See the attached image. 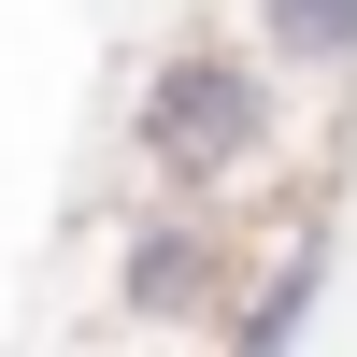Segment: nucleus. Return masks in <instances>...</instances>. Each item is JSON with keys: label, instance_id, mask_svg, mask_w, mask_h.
<instances>
[{"label": "nucleus", "instance_id": "nucleus-1", "mask_svg": "<svg viewBox=\"0 0 357 357\" xmlns=\"http://www.w3.org/2000/svg\"><path fill=\"white\" fill-rule=\"evenodd\" d=\"M286 143H301V86L257 43H229V29H172V43L143 57V86H129V158H143V186H172V200L257 215V200L286 186Z\"/></svg>", "mask_w": 357, "mask_h": 357}, {"label": "nucleus", "instance_id": "nucleus-2", "mask_svg": "<svg viewBox=\"0 0 357 357\" xmlns=\"http://www.w3.org/2000/svg\"><path fill=\"white\" fill-rule=\"evenodd\" d=\"M229 229H243V215L143 186L129 215H114V243H100V272H114V329H129V343H215L229 272H243V243H229Z\"/></svg>", "mask_w": 357, "mask_h": 357}, {"label": "nucleus", "instance_id": "nucleus-3", "mask_svg": "<svg viewBox=\"0 0 357 357\" xmlns=\"http://www.w3.org/2000/svg\"><path fill=\"white\" fill-rule=\"evenodd\" d=\"M314 301H329V215H314V200H286V215H272V243H257V272H229L215 357H301Z\"/></svg>", "mask_w": 357, "mask_h": 357}, {"label": "nucleus", "instance_id": "nucleus-4", "mask_svg": "<svg viewBox=\"0 0 357 357\" xmlns=\"http://www.w3.org/2000/svg\"><path fill=\"white\" fill-rule=\"evenodd\" d=\"M286 86H357V0H243Z\"/></svg>", "mask_w": 357, "mask_h": 357}]
</instances>
